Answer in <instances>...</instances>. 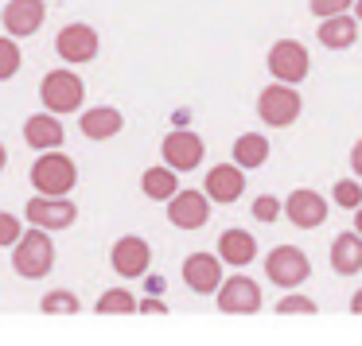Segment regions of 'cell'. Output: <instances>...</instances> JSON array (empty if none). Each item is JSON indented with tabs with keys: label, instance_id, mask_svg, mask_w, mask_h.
I'll return each mask as SVG.
<instances>
[{
	"label": "cell",
	"instance_id": "obj_1",
	"mask_svg": "<svg viewBox=\"0 0 362 346\" xmlns=\"http://www.w3.org/2000/svg\"><path fill=\"white\" fill-rule=\"evenodd\" d=\"M32 187L35 195H51V198H66L78 187V164L63 152H40L32 164Z\"/></svg>",
	"mask_w": 362,
	"mask_h": 346
},
{
	"label": "cell",
	"instance_id": "obj_2",
	"mask_svg": "<svg viewBox=\"0 0 362 346\" xmlns=\"http://www.w3.org/2000/svg\"><path fill=\"white\" fill-rule=\"evenodd\" d=\"M12 268H16V276H24V280H43V276L55 268V245H51L47 229L32 226L16 245H12Z\"/></svg>",
	"mask_w": 362,
	"mask_h": 346
},
{
	"label": "cell",
	"instance_id": "obj_3",
	"mask_svg": "<svg viewBox=\"0 0 362 346\" xmlns=\"http://www.w3.org/2000/svg\"><path fill=\"white\" fill-rule=\"evenodd\" d=\"M82 97H86V86H82V78L71 71V66H59V71L43 74L40 102H43L47 113H55V117H63V113H78Z\"/></svg>",
	"mask_w": 362,
	"mask_h": 346
},
{
	"label": "cell",
	"instance_id": "obj_4",
	"mask_svg": "<svg viewBox=\"0 0 362 346\" xmlns=\"http://www.w3.org/2000/svg\"><path fill=\"white\" fill-rule=\"evenodd\" d=\"M265 276L276 284V288L296 292L300 284L312 276V261H308V253L300 249V245H276V249H269V257H265Z\"/></svg>",
	"mask_w": 362,
	"mask_h": 346
},
{
	"label": "cell",
	"instance_id": "obj_5",
	"mask_svg": "<svg viewBox=\"0 0 362 346\" xmlns=\"http://www.w3.org/2000/svg\"><path fill=\"white\" fill-rule=\"evenodd\" d=\"M269 74L273 82H284V86H300L312 71V59H308V47L300 40H276L269 47Z\"/></svg>",
	"mask_w": 362,
	"mask_h": 346
},
{
	"label": "cell",
	"instance_id": "obj_6",
	"mask_svg": "<svg viewBox=\"0 0 362 346\" xmlns=\"http://www.w3.org/2000/svg\"><path fill=\"white\" fill-rule=\"evenodd\" d=\"M300 109H304V102H300L296 86L273 82V86H265V90L257 94V117L265 121V125H273V129H288V125H296Z\"/></svg>",
	"mask_w": 362,
	"mask_h": 346
},
{
	"label": "cell",
	"instance_id": "obj_7",
	"mask_svg": "<svg viewBox=\"0 0 362 346\" xmlns=\"http://www.w3.org/2000/svg\"><path fill=\"white\" fill-rule=\"evenodd\" d=\"M24 218L32 222L35 229H71L74 222H78V206L71 203V195L66 198H51V195H35L28 198L24 206Z\"/></svg>",
	"mask_w": 362,
	"mask_h": 346
},
{
	"label": "cell",
	"instance_id": "obj_8",
	"mask_svg": "<svg viewBox=\"0 0 362 346\" xmlns=\"http://www.w3.org/2000/svg\"><path fill=\"white\" fill-rule=\"evenodd\" d=\"M160 156H164V164L175 167V172H195L206 156V144H203V136L191 133V129H172V133L164 136V144H160Z\"/></svg>",
	"mask_w": 362,
	"mask_h": 346
},
{
	"label": "cell",
	"instance_id": "obj_9",
	"mask_svg": "<svg viewBox=\"0 0 362 346\" xmlns=\"http://www.w3.org/2000/svg\"><path fill=\"white\" fill-rule=\"evenodd\" d=\"M110 265H113V273H117V276L136 280V276H144V273H148V265H152V245L144 241V237H136V234L117 237L113 249H110Z\"/></svg>",
	"mask_w": 362,
	"mask_h": 346
},
{
	"label": "cell",
	"instance_id": "obj_10",
	"mask_svg": "<svg viewBox=\"0 0 362 346\" xmlns=\"http://www.w3.org/2000/svg\"><path fill=\"white\" fill-rule=\"evenodd\" d=\"M214 299H218V311H226V315H253L261 307V288H257L253 276L238 273V276H226V280H222V288Z\"/></svg>",
	"mask_w": 362,
	"mask_h": 346
},
{
	"label": "cell",
	"instance_id": "obj_11",
	"mask_svg": "<svg viewBox=\"0 0 362 346\" xmlns=\"http://www.w3.org/2000/svg\"><path fill=\"white\" fill-rule=\"evenodd\" d=\"M98 47H102V40H98V32L90 24H66L63 32L55 35V51L63 63H94L98 59Z\"/></svg>",
	"mask_w": 362,
	"mask_h": 346
},
{
	"label": "cell",
	"instance_id": "obj_12",
	"mask_svg": "<svg viewBox=\"0 0 362 346\" xmlns=\"http://www.w3.org/2000/svg\"><path fill=\"white\" fill-rule=\"evenodd\" d=\"M43 20H47V4H43V0H8L4 12H0V24H4V32H8L12 40L35 35L43 28Z\"/></svg>",
	"mask_w": 362,
	"mask_h": 346
},
{
	"label": "cell",
	"instance_id": "obj_13",
	"mask_svg": "<svg viewBox=\"0 0 362 346\" xmlns=\"http://www.w3.org/2000/svg\"><path fill=\"white\" fill-rule=\"evenodd\" d=\"M284 214L296 229H320L327 222V198L312 187H300L284 198Z\"/></svg>",
	"mask_w": 362,
	"mask_h": 346
},
{
	"label": "cell",
	"instance_id": "obj_14",
	"mask_svg": "<svg viewBox=\"0 0 362 346\" xmlns=\"http://www.w3.org/2000/svg\"><path fill=\"white\" fill-rule=\"evenodd\" d=\"M183 280L195 296H218L222 288V257L214 253H191L183 261Z\"/></svg>",
	"mask_w": 362,
	"mask_h": 346
},
{
	"label": "cell",
	"instance_id": "obj_15",
	"mask_svg": "<svg viewBox=\"0 0 362 346\" xmlns=\"http://www.w3.org/2000/svg\"><path fill=\"white\" fill-rule=\"evenodd\" d=\"M168 222L175 229H203L211 222V198H206V191H180L168 203Z\"/></svg>",
	"mask_w": 362,
	"mask_h": 346
},
{
	"label": "cell",
	"instance_id": "obj_16",
	"mask_svg": "<svg viewBox=\"0 0 362 346\" xmlns=\"http://www.w3.org/2000/svg\"><path fill=\"white\" fill-rule=\"evenodd\" d=\"M203 191H206L211 203H222V206L238 203L242 191H245V167H238L234 160H230V164H214L203 179Z\"/></svg>",
	"mask_w": 362,
	"mask_h": 346
},
{
	"label": "cell",
	"instance_id": "obj_17",
	"mask_svg": "<svg viewBox=\"0 0 362 346\" xmlns=\"http://www.w3.org/2000/svg\"><path fill=\"white\" fill-rule=\"evenodd\" d=\"M63 136H66V129L59 125V117L55 113H32V117L24 121V144L32 152H59L63 148Z\"/></svg>",
	"mask_w": 362,
	"mask_h": 346
},
{
	"label": "cell",
	"instance_id": "obj_18",
	"mask_svg": "<svg viewBox=\"0 0 362 346\" xmlns=\"http://www.w3.org/2000/svg\"><path fill=\"white\" fill-rule=\"evenodd\" d=\"M78 129H82L86 141H113V136L125 129V117H121V109H113V105H94V109L82 113Z\"/></svg>",
	"mask_w": 362,
	"mask_h": 346
},
{
	"label": "cell",
	"instance_id": "obj_19",
	"mask_svg": "<svg viewBox=\"0 0 362 346\" xmlns=\"http://www.w3.org/2000/svg\"><path fill=\"white\" fill-rule=\"evenodd\" d=\"M320 43L331 51H346L358 43V16H351V12H343V16H327L320 20Z\"/></svg>",
	"mask_w": 362,
	"mask_h": 346
},
{
	"label": "cell",
	"instance_id": "obj_20",
	"mask_svg": "<svg viewBox=\"0 0 362 346\" xmlns=\"http://www.w3.org/2000/svg\"><path fill=\"white\" fill-rule=\"evenodd\" d=\"M331 268H335L339 276H354L362 273V234H339L335 241H331Z\"/></svg>",
	"mask_w": 362,
	"mask_h": 346
},
{
	"label": "cell",
	"instance_id": "obj_21",
	"mask_svg": "<svg viewBox=\"0 0 362 346\" xmlns=\"http://www.w3.org/2000/svg\"><path fill=\"white\" fill-rule=\"evenodd\" d=\"M218 257L226 261V265H250L253 257H257V241H253L250 229H222L218 234Z\"/></svg>",
	"mask_w": 362,
	"mask_h": 346
},
{
	"label": "cell",
	"instance_id": "obj_22",
	"mask_svg": "<svg viewBox=\"0 0 362 346\" xmlns=\"http://www.w3.org/2000/svg\"><path fill=\"white\" fill-rule=\"evenodd\" d=\"M141 191L152 198V203H172V198L180 195V172L168 167V164L148 167V172L141 175Z\"/></svg>",
	"mask_w": 362,
	"mask_h": 346
},
{
	"label": "cell",
	"instance_id": "obj_23",
	"mask_svg": "<svg viewBox=\"0 0 362 346\" xmlns=\"http://www.w3.org/2000/svg\"><path fill=\"white\" fill-rule=\"evenodd\" d=\"M230 156H234L238 167H245V172H253V167H265L269 160V141L261 133H242L234 141V148H230Z\"/></svg>",
	"mask_w": 362,
	"mask_h": 346
},
{
	"label": "cell",
	"instance_id": "obj_24",
	"mask_svg": "<svg viewBox=\"0 0 362 346\" xmlns=\"http://www.w3.org/2000/svg\"><path fill=\"white\" fill-rule=\"evenodd\" d=\"M136 307H141V299H136L129 288H110V292H102V296H98L94 311L98 315H133Z\"/></svg>",
	"mask_w": 362,
	"mask_h": 346
},
{
	"label": "cell",
	"instance_id": "obj_25",
	"mask_svg": "<svg viewBox=\"0 0 362 346\" xmlns=\"http://www.w3.org/2000/svg\"><path fill=\"white\" fill-rule=\"evenodd\" d=\"M40 311L43 315H74V311H82V304L71 288H55L40 299Z\"/></svg>",
	"mask_w": 362,
	"mask_h": 346
},
{
	"label": "cell",
	"instance_id": "obj_26",
	"mask_svg": "<svg viewBox=\"0 0 362 346\" xmlns=\"http://www.w3.org/2000/svg\"><path fill=\"white\" fill-rule=\"evenodd\" d=\"M20 63H24V55H20V43L12 40V35H0V82H8L12 74L20 71Z\"/></svg>",
	"mask_w": 362,
	"mask_h": 346
},
{
	"label": "cell",
	"instance_id": "obj_27",
	"mask_svg": "<svg viewBox=\"0 0 362 346\" xmlns=\"http://www.w3.org/2000/svg\"><path fill=\"white\" fill-rule=\"evenodd\" d=\"M335 203L343 210H358L362 206V183L358 179H339L335 183Z\"/></svg>",
	"mask_w": 362,
	"mask_h": 346
},
{
	"label": "cell",
	"instance_id": "obj_28",
	"mask_svg": "<svg viewBox=\"0 0 362 346\" xmlns=\"http://www.w3.org/2000/svg\"><path fill=\"white\" fill-rule=\"evenodd\" d=\"M276 311H281V315H312V311H320V307H315V299H312V296H300V292H288V296H281Z\"/></svg>",
	"mask_w": 362,
	"mask_h": 346
},
{
	"label": "cell",
	"instance_id": "obj_29",
	"mask_svg": "<svg viewBox=\"0 0 362 346\" xmlns=\"http://www.w3.org/2000/svg\"><path fill=\"white\" fill-rule=\"evenodd\" d=\"M20 237H24V222H20L16 214L0 210V249H12Z\"/></svg>",
	"mask_w": 362,
	"mask_h": 346
},
{
	"label": "cell",
	"instance_id": "obj_30",
	"mask_svg": "<svg viewBox=\"0 0 362 346\" xmlns=\"http://www.w3.org/2000/svg\"><path fill=\"white\" fill-rule=\"evenodd\" d=\"M284 214V203L276 195H257L253 198V218L257 222H276Z\"/></svg>",
	"mask_w": 362,
	"mask_h": 346
},
{
	"label": "cell",
	"instance_id": "obj_31",
	"mask_svg": "<svg viewBox=\"0 0 362 346\" xmlns=\"http://www.w3.org/2000/svg\"><path fill=\"white\" fill-rule=\"evenodd\" d=\"M354 0H308V8H312V16L327 20V16H343V12H351Z\"/></svg>",
	"mask_w": 362,
	"mask_h": 346
},
{
	"label": "cell",
	"instance_id": "obj_32",
	"mask_svg": "<svg viewBox=\"0 0 362 346\" xmlns=\"http://www.w3.org/2000/svg\"><path fill=\"white\" fill-rule=\"evenodd\" d=\"M136 311H141V315H164V311H168V304H164L160 296H144Z\"/></svg>",
	"mask_w": 362,
	"mask_h": 346
},
{
	"label": "cell",
	"instance_id": "obj_33",
	"mask_svg": "<svg viewBox=\"0 0 362 346\" xmlns=\"http://www.w3.org/2000/svg\"><path fill=\"white\" fill-rule=\"evenodd\" d=\"M351 172H354V179H362V141H354V148H351Z\"/></svg>",
	"mask_w": 362,
	"mask_h": 346
},
{
	"label": "cell",
	"instance_id": "obj_34",
	"mask_svg": "<svg viewBox=\"0 0 362 346\" xmlns=\"http://www.w3.org/2000/svg\"><path fill=\"white\" fill-rule=\"evenodd\" d=\"M144 288H148V296H160V292H164V276H148Z\"/></svg>",
	"mask_w": 362,
	"mask_h": 346
},
{
	"label": "cell",
	"instance_id": "obj_35",
	"mask_svg": "<svg viewBox=\"0 0 362 346\" xmlns=\"http://www.w3.org/2000/svg\"><path fill=\"white\" fill-rule=\"evenodd\" d=\"M351 311H354V315H362V288L351 296Z\"/></svg>",
	"mask_w": 362,
	"mask_h": 346
},
{
	"label": "cell",
	"instance_id": "obj_36",
	"mask_svg": "<svg viewBox=\"0 0 362 346\" xmlns=\"http://www.w3.org/2000/svg\"><path fill=\"white\" fill-rule=\"evenodd\" d=\"M8 167V148H4V141H0V172Z\"/></svg>",
	"mask_w": 362,
	"mask_h": 346
},
{
	"label": "cell",
	"instance_id": "obj_37",
	"mask_svg": "<svg viewBox=\"0 0 362 346\" xmlns=\"http://www.w3.org/2000/svg\"><path fill=\"white\" fill-rule=\"evenodd\" d=\"M354 234H362V206L354 210Z\"/></svg>",
	"mask_w": 362,
	"mask_h": 346
},
{
	"label": "cell",
	"instance_id": "obj_38",
	"mask_svg": "<svg viewBox=\"0 0 362 346\" xmlns=\"http://www.w3.org/2000/svg\"><path fill=\"white\" fill-rule=\"evenodd\" d=\"M354 16H358V24H362V0H354Z\"/></svg>",
	"mask_w": 362,
	"mask_h": 346
}]
</instances>
